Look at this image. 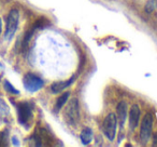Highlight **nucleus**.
I'll return each mask as SVG.
<instances>
[{"label":"nucleus","mask_w":157,"mask_h":147,"mask_svg":"<svg viewBox=\"0 0 157 147\" xmlns=\"http://www.w3.org/2000/svg\"><path fill=\"white\" fill-rule=\"evenodd\" d=\"M140 116H141V112L140 108L137 104L131 106L130 112H129V125H130L131 130H135L139 125Z\"/></svg>","instance_id":"nucleus-7"},{"label":"nucleus","mask_w":157,"mask_h":147,"mask_svg":"<svg viewBox=\"0 0 157 147\" xmlns=\"http://www.w3.org/2000/svg\"><path fill=\"white\" fill-rule=\"evenodd\" d=\"M152 127H153V116L151 114H146L143 117L140 128V140L143 144H146L152 135Z\"/></svg>","instance_id":"nucleus-5"},{"label":"nucleus","mask_w":157,"mask_h":147,"mask_svg":"<svg viewBox=\"0 0 157 147\" xmlns=\"http://www.w3.org/2000/svg\"><path fill=\"white\" fill-rule=\"evenodd\" d=\"M127 118V104L126 102L121 101L116 107V119L120 123L121 128H124L125 121Z\"/></svg>","instance_id":"nucleus-8"},{"label":"nucleus","mask_w":157,"mask_h":147,"mask_svg":"<svg viewBox=\"0 0 157 147\" xmlns=\"http://www.w3.org/2000/svg\"><path fill=\"white\" fill-rule=\"evenodd\" d=\"M23 84H24V87L27 91H29V92H37V91H39L43 87L44 82L37 75H35L33 72H28V74L25 75L24 79H23Z\"/></svg>","instance_id":"nucleus-4"},{"label":"nucleus","mask_w":157,"mask_h":147,"mask_svg":"<svg viewBox=\"0 0 157 147\" xmlns=\"http://www.w3.org/2000/svg\"><path fill=\"white\" fill-rule=\"evenodd\" d=\"M69 97H70V93L69 92H65L63 95H60V96L57 99L56 104H55V112H58L59 110L63 107V105L67 103V101H68V99H69Z\"/></svg>","instance_id":"nucleus-11"},{"label":"nucleus","mask_w":157,"mask_h":147,"mask_svg":"<svg viewBox=\"0 0 157 147\" xmlns=\"http://www.w3.org/2000/svg\"><path fill=\"white\" fill-rule=\"evenodd\" d=\"M13 144H14V145H20V144L17 143V140H16L15 137H13Z\"/></svg>","instance_id":"nucleus-14"},{"label":"nucleus","mask_w":157,"mask_h":147,"mask_svg":"<svg viewBox=\"0 0 157 147\" xmlns=\"http://www.w3.org/2000/svg\"><path fill=\"white\" fill-rule=\"evenodd\" d=\"M18 20H20V13L17 10H12L8 15L7 20V29H6L5 34V39L6 40H11L12 37L15 34L16 29L18 26Z\"/></svg>","instance_id":"nucleus-3"},{"label":"nucleus","mask_w":157,"mask_h":147,"mask_svg":"<svg viewBox=\"0 0 157 147\" xmlns=\"http://www.w3.org/2000/svg\"><path fill=\"white\" fill-rule=\"evenodd\" d=\"M81 142L83 143V145H88L93 140V130L90 128H84L81 132Z\"/></svg>","instance_id":"nucleus-10"},{"label":"nucleus","mask_w":157,"mask_h":147,"mask_svg":"<svg viewBox=\"0 0 157 147\" xmlns=\"http://www.w3.org/2000/svg\"><path fill=\"white\" fill-rule=\"evenodd\" d=\"M102 129L108 140L114 141L116 135V129H117V119L115 114H109L105 117L102 123Z\"/></svg>","instance_id":"nucleus-2"},{"label":"nucleus","mask_w":157,"mask_h":147,"mask_svg":"<svg viewBox=\"0 0 157 147\" xmlns=\"http://www.w3.org/2000/svg\"><path fill=\"white\" fill-rule=\"evenodd\" d=\"M1 29H2V22L0 20V34H1Z\"/></svg>","instance_id":"nucleus-15"},{"label":"nucleus","mask_w":157,"mask_h":147,"mask_svg":"<svg viewBox=\"0 0 157 147\" xmlns=\"http://www.w3.org/2000/svg\"><path fill=\"white\" fill-rule=\"evenodd\" d=\"M66 120L70 125H76L80 120V108H78V99H72L66 108Z\"/></svg>","instance_id":"nucleus-1"},{"label":"nucleus","mask_w":157,"mask_h":147,"mask_svg":"<svg viewBox=\"0 0 157 147\" xmlns=\"http://www.w3.org/2000/svg\"><path fill=\"white\" fill-rule=\"evenodd\" d=\"M17 112H18V121L22 125H26L28 120L33 116V112H31V107L28 103L26 102H22V103L17 104Z\"/></svg>","instance_id":"nucleus-6"},{"label":"nucleus","mask_w":157,"mask_h":147,"mask_svg":"<svg viewBox=\"0 0 157 147\" xmlns=\"http://www.w3.org/2000/svg\"><path fill=\"white\" fill-rule=\"evenodd\" d=\"M3 86H5V89L8 91V92L12 93V94H20V91L16 90V89L14 88V87L12 86V84H10V82L8 81V80H6L5 84H3Z\"/></svg>","instance_id":"nucleus-12"},{"label":"nucleus","mask_w":157,"mask_h":147,"mask_svg":"<svg viewBox=\"0 0 157 147\" xmlns=\"http://www.w3.org/2000/svg\"><path fill=\"white\" fill-rule=\"evenodd\" d=\"M74 80H75V76H73V77H71L70 79L66 80V81H57V82H54V84L51 86V90H52L53 93H59L61 92L63 90H65V89H67L68 87H70L72 84L74 82Z\"/></svg>","instance_id":"nucleus-9"},{"label":"nucleus","mask_w":157,"mask_h":147,"mask_svg":"<svg viewBox=\"0 0 157 147\" xmlns=\"http://www.w3.org/2000/svg\"><path fill=\"white\" fill-rule=\"evenodd\" d=\"M3 133L2 134H0V142H3ZM0 145H1V143H0Z\"/></svg>","instance_id":"nucleus-13"}]
</instances>
